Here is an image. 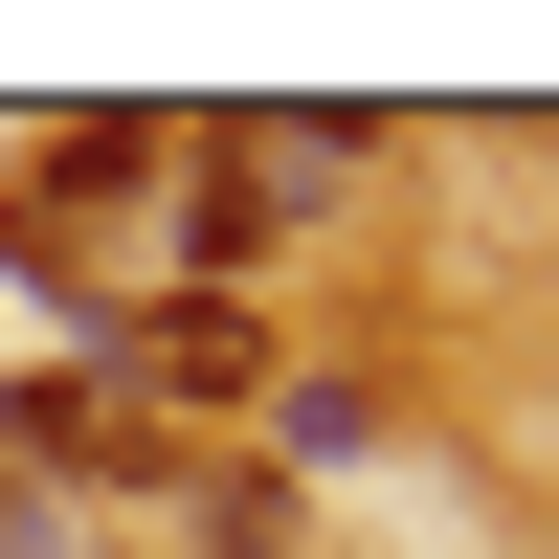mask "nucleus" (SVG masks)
<instances>
[{"label": "nucleus", "mask_w": 559, "mask_h": 559, "mask_svg": "<svg viewBox=\"0 0 559 559\" xmlns=\"http://www.w3.org/2000/svg\"><path fill=\"white\" fill-rule=\"evenodd\" d=\"M179 157H202V202H179V292H224L269 224H313V202L358 179V134H336V112H224V134H179Z\"/></svg>", "instance_id": "f257e3e1"}, {"label": "nucleus", "mask_w": 559, "mask_h": 559, "mask_svg": "<svg viewBox=\"0 0 559 559\" xmlns=\"http://www.w3.org/2000/svg\"><path fill=\"white\" fill-rule=\"evenodd\" d=\"M112 381L157 403V426H179V403H269V313L247 292H134L112 313Z\"/></svg>", "instance_id": "7ed1b4c3"}, {"label": "nucleus", "mask_w": 559, "mask_h": 559, "mask_svg": "<svg viewBox=\"0 0 559 559\" xmlns=\"http://www.w3.org/2000/svg\"><path fill=\"white\" fill-rule=\"evenodd\" d=\"M23 471H90V492H179L202 448H179L134 381H23V403H0V492H23Z\"/></svg>", "instance_id": "f03ea898"}, {"label": "nucleus", "mask_w": 559, "mask_h": 559, "mask_svg": "<svg viewBox=\"0 0 559 559\" xmlns=\"http://www.w3.org/2000/svg\"><path fill=\"white\" fill-rule=\"evenodd\" d=\"M134 179H179V134H157V112H68L45 179H23V224H90V202H134Z\"/></svg>", "instance_id": "20e7f679"}, {"label": "nucleus", "mask_w": 559, "mask_h": 559, "mask_svg": "<svg viewBox=\"0 0 559 559\" xmlns=\"http://www.w3.org/2000/svg\"><path fill=\"white\" fill-rule=\"evenodd\" d=\"M179 537L202 559H292V471H224L202 448V471H179Z\"/></svg>", "instance_id": "39448f33"}]
</instances>
